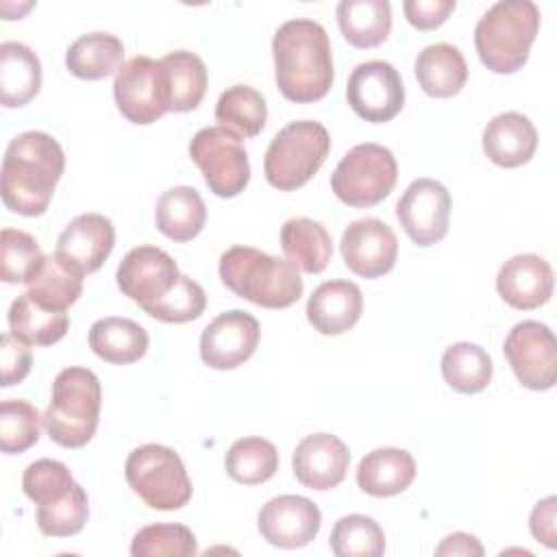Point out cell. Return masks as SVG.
<instances>
[{
  "instance_id": "9a60e30c",
  "label": "cell",
  "mask_w": 557,
  "mask_h": 557,
  "mask_svg": "<svg viewBox=\"0 0 557 557\" xmlns=\"http://www.w3.org/2000/svg\"><path fill=\"white\" fill-rule=\"evenodd\" d=\"M259 337V320L248 311L231 309L205 326L200 357L213 370H235L255 355Z\"/></svg>"
},
{
  "instance_id": "1f68e13d",
  "label": "cell",
  "mask_w": 557,
  "mask_h": 557,
  "mask_svg": "<svg viewBox=\"0 0 557 557\" xmlns=\"http://www.w3.org/2000/svg\"><path fill=\"white\" fill-rule=\"evenodd\" d=\"M70 318L65 311L48 309L35 302L26 292L20 294L9 309V333L28 346H52L67 333Z\"/></svg>"
},
{
  "instance_id": "f35d334b",
  "label": "cell",
  "mask_w": 557,
  "mask_h": 557,
  "mask_svg": "<svg viewBox=\"0 0 557 557\" xmlns=\"http://www.w3.org/2000/svg\"><path fill=\"white\" fill-rule=\"evenodd\" d=\"M44 416L28 400L9 398L0 405V450L17 455L39 442Z\"/></svg>"
},
{
  "instance_id": "4316f807",
  "label": "cell",
  "mask_w": 557,
  "mask_h": 557,
  "mask_svg": "<svg viewBox=\"0 0 557 557\" xmlns=\"http://www.w3.org/2000/svg\"><path fill=\"white\" fill-rule=\"evenodd\" d=\"M205 222L207 207L194 187L178 185L159 196L154 207V224L165 237L174 242H189L205 228Z\"/></svg>"
},
{
  "instance_id": "ee69618b",
  "label": "cell",
  "mask_w": 557,
  "mask_h": 557,
  "mask_svg": "<svg viewBox=\"0 0 557 557\" xmlns=\"http://www.w3.org/2000/svg\"><path fill=\"white\" fill-rule=\"evenodd\" d=\"M33 363V352L26 342L17 339L13 333H4L0 337V385L13 387L22 383Z\"/></svg>"
},
{
  "instance_id": "f6af8a7d",
  "label": "cell",
  "mask_w": 557,
  "mask_h": 557,
  "mask_svg": "<svg viewBox=\"0 0 557 557\" xmlns=\"http://www.w3.org/2000/svg\"><path fill=\"white\" fill-rule=\"evenodd\" d=\"M403 11L413 28L433 30L455 11V0H405Z\"/></svg>"
},
{
  "instance_id": "b9f144b4",
  "label": "cell",
  "mask_w": 557,
  "mask_h": 557,
  "mask_svg": "<svg viewBox=\"0 0 557 557\" xmlns=\"http://www.w3.org/2000/svg\"><path fill=\"white\" fill-rule=\"evenodd\" d=\"M70 468L57 459H37L22 474V490L35 505H46L63 498L74 487Z\"/></svg>"
},
{
  "instance_id": "7a4b0ae2",
  "label": "cell",
  "mask_w": 557,
  "mask_h": 557,
  "mask_svg": "<svg viewBox=\"0 0 557 557\" xmlns=\"http://www.w3.org/2000/svg\"><path fill=\"white\" fill-rule=\"evenodd\" d=\"M274 78L292 102H315L333 85L331 41L322 24L296 17L278 26L272 39Z\"/></svg>"
},
{
  "instance_id": "4dcf8cb0",
  "label": "cell",
  "mask_w": 557,
  "mask_h": 557,
  "mask_svg": "<svg viewBox=\"0 0 557 557\" xmlns=\"http://www.w3.org/2000/svg\"><path fill=\"white\" fill-rule=\"evenodd\" d=\"M335 15L344 39L355 48H374L392 30V7L387 0H342Z\"/></svg>"
},
{
  "instance_id": "ab89813d",
  "label": "cell",
  "mask_w": 557,
  "mask_h": 557,
  "mask_svg": "<svg viewBox=\"0 0 557 557\" xmlns=\"http://www.w3.org/2000/svg\"><path fill=\"white\" fill-rule=\"evenodd\" d=\"M89 518L87 492L74 483V487L59 500L37 505V527L48 537H70L83 531Z\"/></svg>"
},
{
  "instance_id": "ffe728a7",
  "label": "cell",
  "mask_w": 557,
  "mask_h": 557,
  "mask_svg": "<svg viewBox=\"0 0 557 557\" xmlns=\"http://www.w3.org/2000/svg\"><path fill=\"white\" fill-rule=\"evenodd\" d=\"M555 274L550 263L533 252L507 259L496 274L500 298L520 311L537 309L553 296Z\"/></svg>"
},
{
  "instance_id": "603a6c76",
  "label": "cell",
  "mask_w": 557,
  "mask_h": 557,
  "mask_svg": "<svg viewBox=\"0 0 557 557\" xmlns=\"http://www.w3.org/2000/svg\"><path fill=\"white\" fill-rule=\"evenodd\" d=\"M416 479V461L403 448H376L357 466V485L361 492L387 498L405 492Z\"/></svg>"
},
{
  "instance_id": "83f0119b",
  "label": "cell",
  "mask_w": 557,
  "mask_h": 557,
  "mask_svg": "<svg viewBox=\"0 0 557 557\" xmlns=\"http://www.w3.org/2000/svg\"><path fill=\"white\" fill-rule=\"evenodd\" d=\"M281 248L287 261L307 274L324 272L333 257L329 231L311 218L287 220L281 228Z\"/></svg>"
},
{
  "instance_id": "f546056e",
  "label": "cell",
  "mask_w": 557,
  "mask_h": 557,
  "mask_svg": "<svg viewBox=\"0 0 557 557\" xmlns=\"http://www.w3.org/2000/svg\"><path fill=\"white\" fill-rule=\"evenodd\" d=\"M161 61L165 89H168V109L174 113L194 111L207 91V65L205 61L189 50L168 52Z\"/></svg>"
},
{
  "instance_id": "44dd1931",
  "label": "cell",
  "mask_w": 557,
  "mask_h": 557,
  "mask_svg": "<svg viewBox=\"0 0 557 557\" xmlns=\"http://www.w3.org/2000/svg\"><path fill=\"white\" fill-rule=\"evenodd\" d=\"M363 311L357 283L335 278L318 285L307 300V320L322 335H339L352 329Z\"/></svg>"
},
{
  "instance_id": "8d00e7d4",
  "label": "cell",
  "mask_w": 557,
  "mask_h": 557,
  "mask_svg": "<svg viewBox=\"0 0 557 557\" xmlns=\"http://www.w3.org/2000/svg\"><path fill=\"white\" fill-rule=\"evenodd\" d=\"M329 546L337 557H379L385 550V533L370 516L350 513L335 522Z\"/></svg>"
},
{
  "instance_id": "4fadbf2b",
  "label": "cell",
  "mask_w": 557,
  "mask_h": 557,
  "mask_svg": "<svg viewBox=\"0 0 557 557\" xmlns=\"http://www.w3.org/2000/svg\"><path fill=\"white\" fill-rule=\"evenodd\" d=\"M450 194L435 178H416L396 202V218L409 239L418 246H433L448 233Z\"/></svg>"
},
{
  "instance_id": "60d3db41",
  "label": "cell",
  "mask_w": 557,
  "mask_h": 557,
  "mask_svg": "<svg viewBox=\"0 0 557 557\" xmlns=\"http://www.w3.org/2000/svg\"><path fill=\"white\" fill-rule=\"evenodd\" d=\"M198 542L185 524H148L131 542L133 557H194Z\"/></svg>"
},
{
  "instance_id": "52a82bcc",
  "label": "cell",
  "mask_w": 557,
  "mask_h": 557,
  "mask_svg": "<svg viewBox=\"0 0 557 557\" xmlns=\"http://www.w3.org/2000/svg\"><path fill=\"white\" fill-rule=\"evenodd\" d=\"M124 474L131 490L152 509H181L191 498V479L183 459L168 446H137L124 463Z\"/></svg>"
},
{
  "instance_id": "cb8c5ba5",
  "label": "cell",
  "mask_w": 557,
  "mask_h": 557,
  "mask_svg": "<svg viewBox=\"0 0 557 557\" xmlns=\"http://www.w3.org/2000/svg\"><path fill=\"white\" fill-rule=\"evenodd\" d=\"M413 72L422 91L433 98H450L468 81V63L461 50L444 41L422 48L416 57Z\"/></svg>"
},
{
  "instance_id": "8992f818",
  "label": "cell",
  "mask_w": 557,
  "mask_h": 557,
  "mask_svg": "<svg viewBox=\"0 0 557 557\" xmlns=\"http://www.w3.org/2000/svg\"><path fill=\"white\" fill-rule=\"evenodd\" d=\"M329 152L331 137L320 122H289L272 137L265 150V181L281 191H294L313 178Z\"/></svg>"
},
{
  "instance_id": "bcb514c9",
  "label": "cell",
  "mask_w": 557,
  "mask_h": 557,
  "mask_svg": "<svg viewBox=\"0 0 557 557\" xmlns=\"http://www.w3.org/2000/svg\"><path fill=\"white\" fill-rule=\"evenodd\" d=\"M555 518H557V498L548 496L540 500L529 518V529L537 542H542L546 548L557 546V529H555Z\"/></svg>"
},
{
  "instance_id": "e575fe53",
  "label": "cell",
  "mask_w": 557,
  "mask_h": 557,
  "mask_svg": "<svg viewBox=\"0 0 557 557\" xmlns=\"http://www.w3.org/2000/svg\"><path fill=\"white\" fill-rule=\"evenodd\" d=\"M224 468L233 481L244 485H259L276 474L278 450L270 440L242 437L226 450Z\"/></svg>"
},
{
  "instance_id": "6da1fadb",
  "label": "cell",
  "mask_w": 557,
  "mask_h": 557,
  "mask_svg": "<svg viewBox=\"0 0 557 557\" xmlns=\"http://www.w3.org/2000/svg\"><path fill=\"white\" fill-rule=\"evenodd\" d=\"M63 170L65 154L52 135L20 133L9 141L2 159L0 194L4 207L26 218L46 213Z\"/></svg>"
},
{
  "instance_id": "ac0fdd59",
  "label": "cell",
  "mask_w": 557,
  "mask_h": 557,
  "mask_svg": "<svg viewBox=\"0 0 557 557\" xmlns=\"http://www.w3.org/2000/svg\"><path fill=\"white\" fill-rule=\"evenodd\" d=\"M115 246L113 222L102 213L76 215L57 239V259L78 274L100 270Z\"/></svg>"
},
{
  "instance_id": "74e56055",
  "label": "cell",
  "mask_w": 557,
  "mask_h": 557,
  "mask_svg": "<svg viewBox=\"0 0 557 557\" xmlns=\"http://www.w3.org/2000/svg\"><path fill=\"white\" fill-rule=\"evenodd\" d=\"M81 292H83V274L61 263L57 255L46 257V263L39 276L26 289V294L35 302L57 311H67V307L78 300Z\"/></svg>"
},
{
  "instance_id": "484cf974",
  "label": "cell",
  "mask_w": 557,
  "mask_h": 557,
  "mask_svg": "<svg viewBox=\"0 0 557 557\" xmlns=\"http://www.w3.org/2000/svg\"><path fill=\"white\" fill-rule=\"evenodd\" d=\"M150 337L141 324L128 318H102L89 329V348L107 363L128 366L148 350Z\"/></svg>"
},
{
  "instance_id": "d4e9b609",
  "label": "cell",
  "mask_w": 557,
  "mask_h": 557,
  "mask_svg": "<svg viewBox=\"0 0 557 557\" xmlns=\"http://www.w3.org/2000/svg\"><path fill=\"white\" fill-rule=\"evenodd\" d=\"M41 89L39 57L20 41L0 44V102L7 109L24 107Z\"/></svg>"
},
{
  "instance_id": "7bdbcfd3",
  "label": "cell",
  "mask_w": 557,
  "mask_h": 557,
  "mask_svg": "<svg viewBox=\"0 0 557 557\" xmlns=\"http://www.w3.org/2000/svg\"><path fill=\"white\" fill-rule=\"evenodd\" d=\"M207 307V294L205 289L191 281L189 276L181 274L178 283L154 305L144 309L150 318L168 324H181L189 322L202 315Z\"/></svg>"
},
{
  "instance_id": "836d02e7",
  "label": "cell",
  "mask_w": 557,
  "mask_h": 557,
  "mask_svg": "<svg viewBox=\"0 0 557 557\" xmlns=\"http://www.w3.org/2000/svg\"><path fill=\"white\" fill-rule=\"evenodd\" d=\"M215 120L239 137H257L268 120L265 98L250 85H233L220 94Z\"/></svg>"
},
{
  "instance_id": "ba28073f",
  "label": "cell",
  "mask_w": 557,
  "mask_h": 557,
  "mask_svg": "<svg viewBox=\"0 0 557 557\" xmlns=\"http://www.w3.org/2000/svg\"><path fill=\"white\" fill-rule=\"evenodd\" d=\"M398 178V163L389 148L366 141L350 148L331 174L333 194L348 207L366 209L389 196Z\"/></svg>"
},
{
  "instance_id": "5bb4252c",
  "label": "cell",
  "mask_w": 557,
  "mask_h": 557,
  "mask_svg": "<svg viewBox=\"0 0 557 557\" xmlns=\"http://www.w3.org/2000/svg\"><path fill=\"white\" fill-rule=\"evenodd\" d=\"M181 278L176 261L157 246H137L124 255L115 281L124 296L141 309L159 302Z\"/></svg>"
},
{
  "instance_id": "d6986e66",
  "label": "cell",
  "mask_w": 557,
  "mask_h": 557,
  "mask_svg": "<svg viewBox=\"0 0 557 557\" xmlns=\"http://www.w3.org/2000/svg\"><path fill=\"white\" fill-rule=\"evenodd\" d=\"M348 446L331 433H313L302 437L292 455L294 476L309 490L326 492L337 487L348 472Z\"/></svg>"
},
{
  "instance_id": "d6a6232c",
  "label": "cell",
  "mask_w": 557,
  "mask_h": 557,
  "mask_svg": "<svg viewBox=\"0 0 557 557\" xmlns=\"http://www.w3.org/2000/svg\"><path fill=\"white\" fill-rule=\"evenodd\" d=\"M442 376L459 394H479L492 381V357L476 344L459 342L442 355Z\"/></svg>"
},
{
  "instance_id": "2e32d148",
  "label": "cell",
  "mask_w": 557,
  "mask_h": 557,
  "mask_svg": "<svg viewBox=\"0 0 557 557\" xmlns=\"http://www.w3.org/2000/svg\"><path fill=\"white\" fill-rule=\"evenodd\" d=\"M342 257L346 268L361 278L387 274L398 257V239L392 226L379 218H359L342 233Z\"/></svg>"
},
{
  "instance_id": "277c9868",
  "label": "cell",
  "mask_w": 557,
  "mask_h": 557,
  "mask_svg": "<svg viewBox=\"0 0 557 557\" xmlns=\"http://www.w3.org/2000/svg\"><path fill=\"white\" fill-rule=\"evenodd\" d=\"M540 30V9L531 0H500L474 26V48L481 63L496 74L518 72Z\"/></svg>"
},
{
  "instance_id": "9c48e42d",
  "label": "cell",
  "mask_w": 557,
  "mask_h": 557,
  "mask_svg": "<svg viewBox=\"0 0 557 557\" xmlns=\"http://www.w3.org/2000/svg\"><path fill=\"white\" fill-rule=\"evenodd\" d=\"M189 157L200 168L207 187L220 198H233L250 181V163L244 141L224 126L200 128L189 141Z\"/></svg>"
},
{
  "instance_id": "d590c367",
  "label": "cell",
  "mask_w": 557,
  "mask_h": 557,
  "mask_svg": "<svg viewBox=\"0 0 557 557\" xmlns=\"http://www.w3.org/2000/svg\"><path fill=\"white\" fill-rule=\"evenodd\" d=\"M46 263L37 239L17 228H2L0 233V278L4 283L30 285Z\"/></svg>"
},
{
  "instance_id": "8fae6325",
  "label": "cell",
  "mask_w": 557,
  "mask_h": 557,
  "mask_svg": "<svg viewBox=\"0 0 557 557\" xmlns=\"http://www.w3.org/2000/svg\"><path fill=\"white\" fill-rule=\"evenodd\" d=\"M503 352L516 379L535 392L550 389L557 381V342L553 331L537 320L518 322L505 337Z\"/></svg>"
},
{
  "instance_id": "5b68a950",
  "label": "cell",
  "mask_w": 557,
  "mask_h": 557,
  "mask_svg": "<svg viewBox=\"0 0 557 557\" xmlns=\"http://www.w3.org/2000/svg\"><path fill=\"white\" fill-rule=\"evenodd\" d=\"M102 392L98 376L78 366H70L54 376L52 398L44 411V426L50 440L63 448L85 446L100 420Z\"/></svg>"
},
{
  "instance_id": "7402d4cb",
  "label": "cell",
  "mask_w": 557,
  "mask_h": 557,
  "mask_svg": "<svg viewBox=\"0 0 557 557\" xmlns=\"http://www.w3.org/2000/svg\"><path fill=\"white\" fill-rule=\"evenodd\" d=\"M535 148L537 131L533 122L518 111L498 113L483 128V152L500 168L524 165L535 154Z\"/></svg>"
},
{
  "instance_id": "7dc6e473",
  "label": "cell",
  "mask_w": 557,
  "mask_h": 557,
  "mask_svg": "<svg viewBox=\"0 0 557 557\" xmlns=\"http://www.w3.org/2000/svg\"><path fill=\"white\" fill-rule=\"evenodd\" d=\"M435 555L444 557V555H466V557H481L483 555V546L481 542L470 535V533H450L442 540V544L435 548Z\"/></svg>"
},
{
  "instance_id": "f1b7e54d",
  "label": "cell",
  "mask_w": 557,
  "mask_h": 557,
  "mask_svg": "<svg viewBox=\"0 0 557 557\" xmlns=\"http://www.w3.org/2000/svg\"><path fill=\"white\" fill-rule=\"evenodd\" d=\"M124 44L111 33H87L70 44L65 52V67L83 81H100L124 65Z\"/></svg>"
},
{
  "instance_id": "7c38bea8",
  "label": "cell",
  "mask_w": 557,
  "mask_h": 557,
  "mask_svg": "<svg viewBox=\"0 0 557 557\" xmlns=\"http://www.w3.org/2000/svg\"><path fill=\"white\" fill-rule=\"evenodd\" d=\"M346 100L361 120L383 124L400 113L405 104V85L392 63L381 59L366 61L350 72Z\"/></svg>"
},
{
  "instance_id": "e0dca14e",
  "label": "cell",
  "mask_w": 557,
  "mask_h": 557,
  "mask_svg": "<svg viewBox=\"0 0 557 557\" xmlns=\"http://www.w3.org/2000/svg\"><path fill=\"white\" fill-rule=\"evenodd\" d=\"M322 527L318 505L298 494H283L268 500L259 516L257 529L261 537L278 548L307 546Z\"/></svg>"
},
{
  "instance_id": "30bf717a",
  "label": "cell",
  "mask_w": 557,
  "mask_h": 557,
  "mask_svg": "<svg viewBox=\"0 0 557 557\" xmlns=\"http://www.w3.org/2000/svg\"><path fill=\"white\" fill-rule=\"evenodd\" d=\"M113 98L120 113L133 124H152L168 109V89L161 61L146 54L128 59L115 74Z\"/></svg>"
},
{
  "instance_id": "3957f363",
  "label": "cell",
  "mask_w": 557,
  "mask_h": 557,
  "mask_svg": "<svg viewBox=\"0 0 557 557\" xmlns=\"http://www.w3.org/2000/svg\"><path fill=\"white\" fill-rule=\"evenodd\" d=\"M220 278L235 296L265 309L292 307L302 296L298 268L252 246L224 250L220 257Z\"/></svg>"
}]
</instances>
